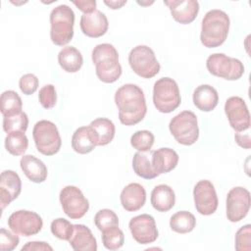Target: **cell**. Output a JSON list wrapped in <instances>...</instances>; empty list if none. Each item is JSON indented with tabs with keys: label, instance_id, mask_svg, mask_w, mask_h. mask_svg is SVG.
<instances>
[{
	"label": "cell",
	"instance_id": "6da1fadb",
	"mask_svg": "<svg viewBox=\"0 0 251 251\" xmlns=\"http://www.w3.org/2000/svg\"><path fill=\"white\" fill-rule=\"evenodd\" d=\"M115 103L119 110V120L125 126L140 123L147 113L144 92L133 83H126L118 88L115 93Z\"/></svg>",
	"mask_w": 251,
	"mask_h": 251
},
{
	"label": "cell",
	"instance_id": "7a4b0ae2",
	"mask_svg": "<svg viewBox=\"0 0 251 251\" xmlns=\"http://www.w3.org/2000/svg\"><path fill=\"white\" fill-rule=\"evenodd\" d=\"M229 25V17L226 12L219 9L208 11L202 20L201 43L207 48L221 46L228 35Z\"/></svg>",
	"mask_w": 251,
	"mask_h": 251
},
{
	"label": "cell",
	"instance_id": "3957f363",
	"mask_svg": "<svg viewBox=\"0 0 251 251\" xmlns=\"http://www.w3.org/2000/svg\"><path fill=\"white\" fill-rule=\"evenodd\" d=\"M91 59L95 65L96 75L102 82L113 83L122 75L119 53L112 44H97L92 50Z\"/></svg>",
	"mask_w": 251,
	"mask_h": 251
},
{
	"label": "cell",
	"instance_id": "277c9868",
	"mask_svg": "<svg viewBox=\"0 0 251 251\" xmlns=\"http://www.w3.org/2000/svg\"><path fill=\"white\" fill-rule=\"evenodd\" d=\"M75 13L71 7L62 4L50 13V38L57 46L68 44L74 36Z\"/></svg>",
	"mask_w": 251,
	"mask_h": 251
},
{
	"label": "cell",
	"instance_id": "5b68a950",
	"mask_svg": "<svg viewBox=\"0 0 251 251\" xmlns=\"http://www.w3.org/2000/svg\"><path fill=\"white\" fill-rule=\"evenodd\" d=\"M181 102L176 81L171 77H161L153 86V103L155 108L164 114L175 111Z\"/></svg>",
	"mask_w": 251,
	"mask_h": 251
},
{
	"label": "cell",
	"instance_id": "8992f818",
	"mask_svg": "<svg viewBox=\"0 0 251 251\" xmlns=\"http://www.w3.org/2000/svg\"><path fill=\"white\" fill-rule=\"evenodd\" d=\"M169 129L175 139L185 146L194 144L199 137L197 117L188 110L175 116L169 124Z\"/></svg>",
	"mask_w": 251,
	"mask_h": 251
},
{
	"label": "cell",
	"instance_id": "52a82bcc",
	"mask_svg": "<svg viewBox=\"0 0 251 251\" xmlns=\"http://www.w3.org/2000/svg\"><path fill=\"white\" fill-rule=\"evenodd\" d=\"M33 140L38 152L45 156H53L59 152L62 139L56 125L47 120L37 122L32 130Z\"/></svg>",
	"mask_w": 251,
	"mask_h": 251
},
{
	"label": "cell",
	"instance_id": "ba28073f",
	"mask_svg": "<svg viewBox=\"0 0 251 251\" xmlns=\"http://www.w3.org/2000/svg\"><path fill=\"white\" fill-rule=\"evenodd\" d=\"M131 70L143 78H151L159 74L161 66L154 51L147 45H137L128 54Z\"/></svg>",
	"mask_w": 251,
	"mask_h": 251
},
{
	"label": "cell",
	"instance_id": "9c48e42d",
	"mask_svg": "<svg viewBox=\"0 0 251 251\" xmlns=\"http://www.w3.org/2000/svg\"><path fill=\"white\" fill-rule=\"evenodd\" d=\"M209 73L226 80H237L244 74V66L240 60L228 57L224 53H214L206 60Z\"/></svg>",
	"mask_w": 251,
	"mask_h": 251
},
{
	"label": "cell",
	"instance_id": "30bf717a",
	"mask_svg": "<svg viewBox=\"0 0 251 251\" xmlns=\"http://www.w3.org/2000/svg\"><path fill=\"white\" fill-rule=\"evenodd\" d=\"M60 203L64 213L72 220L82 218L89 209V202L81 190L75 185H67L59 195Z\"/></svg>",
	"mask_w": 251,
	"mask_h": 251
},
{
	"label": "cell",
	"instance_id": "8fae6325",
	"mask_svg": "<svg viewBox=\"0 0 251 251\" xmlns=\"http://www.w3.org/2000/svg\"><path fill=\"white\" fill-rule=\"evenodd\" d=\"M8 226L16 234L28 237L37 234L42 229L43 221L33 211L19 210L10 215Z\"/></svg>",
	"mask_w": 251,
	"mask_h": 251
},
{
	"label": "cell",
	"instance_id": "7c38bea8",
	"mask_svg": "<svg viewBox=\"0 0 251 251\" xmlns=\"http://www.w3.org/2000/svg\"><path fill=\"white\" fill-rule=\"evenodd\" d=\"M250 192L241 186L231 188L226 200V218L231 223H237L243 220L250 209Z\"/></svg>",
	"mask_w": 251,
	"mask_h": 251
},
{
	"label": "cell",
	"instance_id": "4fadbf2b",
	"mask_svg": "<svg viewBox=\"0 0 251 251\" xmlns=\"http://www.w3.org/2000/svg\"><path fill=\"white\" fill-rule=\"evenodd\" d=\"M194 205L197 212L203 216L214 214L218 208L219 200L214 184L208 179L199 180L193 188Z\"/></svg>",
	"mask_w": 251,
	"mask_h": 251
},
{
	"label": "cell",
	"instance_id": "5bb4252c",
	"mask_svg": "<svg viewBox=\"0 0 251 251\" xmlns=\"http://www.w3.org/2000/svg\"><path fill=\"white\" fill-rule=\"evenodd\" d=\"M225 113L229 126L235 132L246 131L250 128V114L245 101L239 96H231L225 103Z\"/></svg>",
	"mask_w": 251,
	"mask_h": 251
},
{
	"label": "cell",
	"instance_id": "9a60e30c",
	"mask_svg": "<svg viewBox=\"0 0 251 251\" xmlns=\"http://www.w3.org/2000/svg\"><path fill=\"white\" fill-rule=\"evenodd\" d=\"M128 227L133 239L139 244L152 243L159 235L155 219L148 214H141L131 218Z\"/></svg>",
	"mask_w": 251,
	"mask_h": 251
},
{
	"label": "cell",
	"instance_id": "2e32d148",
	"mask_svg": "<svg viewBox=\"0 0 251 251\" xmlns=\"http://www.w3.org/2000/svg\"><path fill=\"white\" fill-rule=\"evenodd\" d=\"M22 190V181L19 175L12 171H3L0 177V204L3 211L13 200L18 198Z\"/></svg>",
	"mask_w": 251,
	"mask_h": 251
},
{
	"label": "cell",
	"instance_id": "e0dca14e",
	"mask_svg": "<svg viewBox=\"0 0 251 251\" xmlns=\"http://www.w3.org/2000/svg\"><path fill=\"white\" fill-rule=\"evenodd\" d=\"M164 4L170 9L173 19L181 25L192 23L199 13V3L195 0H166Z\"/></svg>",
	"mask_w": 251,
	"mask_h": 251
},
{
	"label": "cell",
	"instance_id": "ac0fdd59",
	"mask_svg": "<svg viewBox=\"0 0 251 251\" xmlns=\"http://www.w3.org/2000/svg\"><path fill=\"white\" fill-rule=\"evenodd\" d=\"M80 29L88 37L97 38L103 36L109 27V22L104 13L95 10L89 14H82L79 22Z\"/></svg>",
	"mask_w": 251,
	"mask_h": 251
},
{
	"label": "cell",
	"instance_id": "d6986e66",
	"mask_svg": "<svg viewBox=\"0 0 251 251\" xmlns=\"http://www.w3.org/2000/svg\"><path fill=\"white\" fill-rule=\"evenodd\" d=\"M120 200L123 208L126 211H138L146 202V190L141 184L131 182L123 188L120 195Z\"/></svg>",
	"mask_w": 251,
	"mask_h": 251
},
{
	"label": "cell",
	"instance_id": "ffe728a7",
	"mask_svg": "<svg viewBox=\"0 0 251 251\" xmlns=\"http://www.w3.org/2000/svg\"><path fill=\"white\" fill-rule=\"evenodd\" d=\"M75 251H96L97 241L89 227L84 225H74V230L69 239Z\"/></svg>",
	"mask_w": 251,
	"mask_h": 251
},
{
	"label": "cell",
	"instance_id": "44dd1931",
	"mask_svg": "<svg viewBox=\"0 0 251 251\" xmlns=\"http://www.w3.org/2000/svg\"><path fill=\"white\" fill-rule=\"evenodd\" d=\"M20 166L25 176L34 183H41L47 177V167L41 160L33 155H24L21 158Z\"/></svg>",
	"mask_w": 251,
	"mask_h": 251
},
{
	"label": "cell",
	"instance_id": "7402d4cb",
	"mask_svg": "<svg viewBox=\"0 0 251 251\" xmlns=\"http://www.w3.org/2000/svg\"><path fill=\"white\" fill-rule=\"evenodd\" d=\"M96 146H105L115 137L116 127L114 123L107 118H97L89 124Z\"/></svg>",
	"mask_w": 251,
	"mask_h": 251
},
{
	"label": "cell",
	"instance_id": "603a6c76",
	"mask_svg": "<svg viewBox=\"0 0 251 251\" xmlns=\"http://www.w3.org/2000/svg\"><path fill=\"white\" fill-rule=\"evenodd\" d=\"M178 163L177 153L171 148L162 147L155 150L152 154V167L158 174H167L173 171Z\"/></svg>",
	"mask_w": 251,
	"mask_h": 251
},
{
	"label": "cell",
	"instance_id": "cb8c5ba5",
	"mask_svg": "<svg viewBox=\"0 0 251 251\" xmlns=\"http://www.w3.org/2000/svg\"><path fill=\"white\" fill-rule=\"evenodd\" d=\"M192 99L196 108L203 112H211L219 103V94L213 86L201 84L195 88Z\"/></svg>",
	"mask_w": 251,
	"mask_h": 251
},
{
	"label": "cell",
	"instance_id": "d4e9b609",
	"mask_svg": "<svg viewBox=\"0 0 251 251\" xmlns=\"http://www.w3.org/2000/svg\"><path fill=\"white\" fill-rule=\"evenodd\" d=\"M152 207L158 212H168L176 204V194L173 188L167 184L156 185L150 197Z\"/></svg>",
	"mask_w": 251,
	"mask_h": 251
},
{
	"label": "cell",
	"instance_id": "484cf974",
	"mask_svg": "<svg viewBox=\"0 0 251 251\" xmlns=\"http://www.w3.org/2000/svg\"><path fill=\"white\" fill-rule=\"evenodd\" d=\"M58 63L67 73H76L83 64L81 53L74 46L63 47L58 54Z\"/></svg>",
	"mask_w": 251,
	"mask_h": 251
},
{
	"label": "cell",
	"instance_id": "4316f807",
	"mask_svg": "<svg viewBox=\"0 0 251 251\" xmlns=\"http://www.w3.org/2000/svg\"><path fill=\"white\" fill-rule=\"evenodd\" d=\"M72 147L78 154H87L96 147L88 126H80L75 130L72 136Z\"/></svg>",
	"mask_w": 251,
	"mask_h": 251
},
{
	"label": "cell",
	"instance_id": "83f0119b",
	"mask_svg": "<svg viewBox=\"0 0 251 251\" xmlns=\"http://www.w3.org/2000/svg\"><path fill=\"white\" fill-rule=\"evenodd\" d=\"M196 219L193 214L188 211H178L170 219V227L177 233H188L194 229Z\"/></svg>",
	"mask_w": 251,
	"mask_h": 251
},
{
	"label": "cell",
	"instance_id": "f1b7e54d",
	"mask_svg": "<svg viewBox=\"0 0 251 251\" xmlns=\"http://www.w3.org/2000/svg\"><path fill=\"white\" fill-rule=\"evenodd\" d=\"M28 147V139L24 131H12L7 133L5 137V148L6 150L14 155H23Z\"/></svg>",
	"mask_w": 251,
	"mask_h": 251
},
{
	"label": "cell",
	"instance_id": "f546056e",
	"mask_svg": "<svg viewBox=\"0 0 251 251\" xmlns=\"http://www.w3.org/2000/svg\"><path fill=\"white\" fill-rule=\"evenodd\" d=\"M1 113L4 116L14 115L22 112L23 101L20 95L14 90H6L1 94L0 98Z\"/></svg>",
	"mask_w": 251,
	"mask_h": 251
},
{
	"label": "cell",
	"instance_id": "4dcf8cb0",
	"mask_svg": "<svg viewBox=\"0 0 251 251\" xmlns=\"http://www.w3.org/2000/svg\"><path fill=\"white\" fill-rule=\"evenodd\" d=\"M132 169L138 176L144 179H153L159 176L154 171L148 157L142 152L134 153L132 158Z\"/></svg>",
	"mask_w": 251,
	"mask_h": 251
},
{
	"label": "cell",
	"instance_id": "1f68e13d",
	"mask_svg": "<svg viewBox=\"0 0 251 251\" xmlns=\"http://www.w3.org/2000/svg\"><path fill=\"white\" fill-rule=\"evenodd\" d=\"M102 232V243L108 250H117L125 243V234L119 226L108 227Z\"/></svg>",
	"mask_w": 251,
	"mask_h": 251
},
{
	"label": "cell",
	"instance_id": "d6a6232c",
	"mask_svg": "<svg viewBox=\"0 0 251 251\" xmlns=\"http://www.w3.org/2000/svg\"><path fill=\"white\" fill-rule=\"evenodd\" d=\"M27 126L28 118L27 115L23 111L18 114L3 117V129L7 133L18 130L25 132Z\"/></svg>",
	"mask_w": 251,
	"mask_h": 251
},
{
	"label": "cell",
	"instance_id": "836d02e7",
	"mask_svg": "<svg viewBox=\"0 0 251 251\" xmlns=\"http://www.w3.org/2000/svg\"><path fill=\"white\" fill-rule=\"evenodd\" d=\"M155 141L154 134L146 129L135 131L130 137L131 146L138 152L150 151Z\"/></svg>",
	"mask_w": 251,
	"mask_h": 251
},
{
	"label": "cell",
	"instance_id": "e575fe53",
	"mask_svg": "<svg viewBox=\"0 0 251 251\" xmlns=\"http://www.w3.org/2000/svg\"><path fill=\"white\" fill-rule=\"evenodd\" d=\"M94 224L96 227L102 231L108 227L119 226V218L114 211L110 209H101L94 217Z\"/></svg>",
	"mask_w": 251,
	"mask_h": 251
},
{
	"label": "cell",
	"instance_id": "d590c367",
	"mask_svg": "<svg viewBox=\"0 0 251 251\" xmlns=\"http://www.w3.org/2000/svg\"><path fill=\"white\" fill-rule=\"evenodd\" d=\"M50 229L52 234L57 238L69 241L74 230V225L64 218H58L52 221Z\"/></svg>",
	"mask_w": 251,
	"mask_h": 251
},
{
	"label": "cell",
	"instance_id": "8d00e7d4",
	"mask_svg": "<svg viewBox=\"0 0 251 251\" xmlns=\"http://www.w3.org/2000/svg\"><path fill=\"white\" fill-rule=\"evenodd\" d=\"M235 250H251V226L249 224L241 226L235 233Z\"/></svg>",
	"mask_w": 251,
	"mask_h": 251
},
{
	"label": "cell",
	"instance_id": "74e56055",
	"mask_svg": "<svg viewBox=\"0 0 251 251\" xmlns=\"http://www.w3.org/2000/svg\"><path fill=\"white\" fill-rule=\"evenodd\" d=\"M38 100L44 109H51L56 105L57 93L53 84H45L42 86L38 93Z\"/></svg>",
	"mask_w": 251,
	"mask_h": 251
},
{
	"label": "cell",
	"instance_id": "f35d334b",
	"mask_svg": "<svg viewBox=\"0 0 251 251\" xmlns=\"http://www.w3.org/2000/svg\"><path fill=\"white\" fill-rule=\"evenodd\" d=\"M39 80L33 74H25L21 76L19 80V87L21 91L25 95L33 94L38 88Z\"/></svg>",
	"mask_w": 251,
	"mask_h": 251
},
{
	"label": "cell",
	"instance_id": "ab89813d",
	"mask_svg": "<svg viewBox=\"0 0 251 251\" xmlns=\"http://www.w3.org/2000/svg\"><path fill=\"white\" fill-rule=\"evenodd\" d=\"M19 242L20 238L18 234L15 232L12 233L4 227L0 229V249L2 251L14 250L19 245Z\"/></svg>",
	"mask_w": 251,
	"mask_h": 251
},
{
	"label": "cell",
	"instance_id": "60d3db41",
	"mask_svg": "<svg viewBox=\"0 0 251 251\" xmlns=\"http://www.w3.org/2000/svg\"><path fill=\"white\" fill-rule=\"evenodd\" d=\"M73 4L77 7L83 14H89L96 10V1L95 0H78L73 1Z\"/></svg>",
	"mask_w": 251,
	"mask_h": 251
},
{
	"label": "cell",
	"instance_id": "b9f144b4",
	"mask_svg": "<svg viewBox=\"0 0 251 251\" xmlns=\"http://www.w3.org/2000/svg\"><path fill=\"white\" fill-rule=\"evenodd\" d=\"M22 251H41V250H53L52 246L43 241H29L22 247Z\"/></svg>",
	"mask_w": 251,
	"mask_h": 251
},
{
	"label": "cell",
	"instance_id": "7bdbcfd3",
	"mask_svg": "<svg viewBox=\"0 0 251 251\" xmlns=\"http://www.w3.org/2000/svg\"><path fill=\"white\" fill-rule=\"evenodd\" d=\"M249 130V129H248ZM246 131L245 133H243V131L241 132H235L234 134V140L235 142L242 148L244 149H250L251 147V140H250V133L249 131Z\"/></svg>",
	"mask_w": 251,
	"mask_h": 251
},
{
	"label": "cell",
	"instance_id": "ee69618b",
	"mask_svg": "<svg viewBox=\"0 0 251 251\" xmlns=\"http://www.w3.org/2000/svg\"><path fill=\"white\" fill-rule=\"evenodd\" d=\"M104 4L107 5L112 10H117L122 8L124 5L126 4V0H110V1H104Z\"/></svg>",
	"mask_w": 251,
	"mask_h": 251
},
{
	"label": "cell",
	"instance_id": "f6af8a7d",
	"mask_svg": "<svg viewBox=\"0 0 251 251\" xmlns=\"http://www.w3.org/2000/svg\"><path fill=\"white\" fill-rule=\"evenodd\" d=\"M137 3L139 4V5H141V6H146V5H150V4H153L154 3V1H151V2H140V1H137Z\"/></svg>",
	"mask_w": 251,
	"mask_h": 251
}]
</instances>
